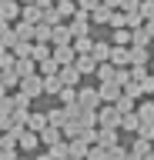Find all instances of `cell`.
I'll return each mask as SVG.
<instances>
[{
    "label": "cell",
    "instance_id": "6da1fadb",
    "mask_svg": "<svg viewBox=\"0 0 154 160\" xmlns=\"http://www.w3.org/2000/svg\"><path fill=\"white\" fill-rule=\"evenodd\" d=\"M20 13H24V3H20V0H3V3H0V20H7V23L17 20Z\"/></svg>",
    "mask_w": 154,
    "mask_h": 160
},
{
    "label": "cell",
    "instance_id": "7a4b0ae2",
    "mask_svg": "<svg viewBox=\"0 0 154 160\" xmlns=\"http://www.w3.org/2000/svg\"><path fill=\"white\" fill-rule=\"evenodd\" d=\"M40 90H44V77H37V73L20 80V93H24V97H37Z\"/></svg>",
    "mask_w": 154,
    "mask_h": 160
},
{
    "label": "cell",
    "instance_id": "3957f363",
    "mask_svg": "<svg viewBox=\"0 0 154 160\" xmlns=\"http://www.w3.org/2000/svg\"><path fill=\"white\" fill-rule=\"evenodd\" d=\"M87 23H91V17H87V10H81V7H77V13H74V23H71L74 37H87Z\"/></svg>",
    "mask_w": 154,
    "mask_h": 160
},
{
    "label": "cell",
    "instance_id": "277c9868",
    "mask_svg": "<svg viewBox=\"0 0 154 160\" xmlns=\"http://www.w3.org/2000/svg\"><path fill=\"white\" fill-rule=\"evenodd\" d=\"M97 100H101V90H91V87H87V90H81V93H77V103H81V107H87V110L97 107Z\"/></svg>",
    "mask_w": 154,
    "mask_h": 160
},
{
    "label": "cell",
    "instance_id": "5b68a950",
    "mask_svg": "<svg viewBox=\"0 0 154 160\" xmlns=\"http://www.w3.org/2000/svg\"><path fill=\"white\" fill-rule=\"evenodd\" d=\"M20 20H27V23H40V20H44V10L37 7V3H24Z\"/></svg>",
    "mask_w": 154,
    "mask_h": 160
},
{
    "label": "cell",
    "instance_id": "8992f818",
    "mask_svg": "<svg viewBox=\"0 0 154 160\" xmlns=\"http://www.w3.org/2000/svg\"><path fill=\"white\" fill-rule=\"evenodd\" d=\"M74 53H77V50H74L71 43H64V47H57V50H54V60H57V63H64V67H71Z\"/></svg>",
    "mask_w": 154,
    "mask_h": 160
},
{
    "label": "cell",
    "instance_id": "52a82bcc",
    "mask_svg": "<svg viewBox=\"0 0 154 160\" xmlns=\"http://www.w3.org/2000/svg\"><path fill=\"white\" fill-rule=\"evenodd\" d=\"M101 97H104V100H121V87H117V80L101 83Z\"/></svg>",
    "mask_w": 154,
    "mask_h": 160
},
{
    "label": "cell",
    "instance_id": "ba28073f",
    "mask_svg": "<svg viewBox=\"0 0 154 160\" xmlns=\"http://www.w3.org/2000/svg\"><path fill=\"white\" fill-rule=\"evenodd\" d=\"M71 37H74V30H71V27H61V23L54 27V43H57V47L71 43Z\"/></svg>",
    "mask_w": 154,
    "mask_h": 160
},
{
    "label": "cell",
    "instance_id": "9c48e42d",
    "mask_svg": "<svg viewBox=\"0 0 154 160\" xmlns=\"http://www.w3.org/2000/svg\"><path fill=\"white\" fill-rule=\"evenodd\" d=\"M13 30H17V37H20V40H30L34 33H37V23H27V20H17V27H13Z\"/></svg>",
    "mask_w": 154,
    "mask_h": 160
},
{
    "label": "cell",
    "instance_id": "30bf717a",
    "mask_svg": "<svg viewBox=\"0 0 154 160\" xmlns=\"http://www.w3.org/2000/svg\"><path fill=\"white\" fill-rule=\"evenodd\" d=\"M13 70L20 73V80H24V77H34V57H20Z\"/></svg>",
    "mask_w": 154,
    "mask_h": 160
},
{
    "label": "cell",
    "instance_id": "8fae6325",
    "mask_svg": "<svg viewBox=\"0 0 154 160\" xmlns=\"http://www.w3.org/2000/svg\"><path fill=\"white\" fill-rule=\"evenodd\" d=\"M34 40H37V43H47V40H54V27H50V23H37V33H34Z\"/></svg>",
    "mask_w": 154,
    "mask_h": 160
},
{
    "label": "cell",
    "instance_id": "7c38bea8",
    "mask_svg": "<svg viewBox=\"0 0 154 160\" xmlns=\"http://www.w3.org/2000/svg\"><path fill=\"white\" fill-rule=\"evenodd\" d=\"M111 60L117 63V67H124V63L131 60V50H127V47H111Z\"/></svg>",
    "mask_w": 154,
    "mask_h": 160
},
{
    "label": "cell",
    "instance_id": "4fadbf2b",
    "mask_svg": "<svg viewBox=\"0 0 154 160\" xmlns=\"http://www.w3.org/2000/svg\"><path fill=\"white\" fill-rule=\"evenodd\" d=\"M94 63H97V60H94V53H81V57H77V70H81V73H91Z\"/></svg>",
    "mask_w": 154,
    "mask_h": 160
},
{
    "label": "cell",
    "instance_id": "5bb4252c",
    "mask_svg": "<svg viewBox=\"0 0 154 160\" xmlns=\"http://www.w3.org/2000/svg\"><path fill=\"white\" fill-rule=\"evenodd\" d=\"M17 143H20L24 150H34V147H37V133H30V130H24L20 137H17Z\"/></svg>",
    "mask_w": 154,
    "mask_h": 160
},
{
    "label": "cell",
    "instance_id": "9a60e30c",
    "mask_svg": "<svg viewBox=\"0 0 154 160\" xmlns=\"http://www.w3.org/2000/svg\"><path fill=\"white\" fill-rule=\"evenodd\" d=\"M91 17L97 20V23H111V17H114V10H111V7H104V3H101V7H97V10H94V13H91Z\"/></svg>",
    "mask_w": 154,
    "mask_h": 160
},
{
    "label": "cell",
    "instance_id": "2e32d148",
    "mask_svg": "<svg viewBox=\"0 0 154 160\" xmlns=\"http://www.w3.org/2000/svg\"><path fill=\"white\" fill-rule=\"evenodd\" d=\"M57 13H61V17H74V13H77V3H74V0H61V3H57Z\"/></svg>",
    "mask_w": 154,
    "mask_h": 160
},
{
    "label": "cell",
    "instance_id": "e0dca14e",
    "mask_svg": "<svg viewBox=\"0 0 154 160\" xmlns=\"http://www.w3.org/2000/svg\"><path fill=\"white\" fill-rule=\"evenodd\" d=\"M77 77H81V70H77V67H64V70H61V80L67 83V87H71V83H77Z\"/></svg>",
    "mask_w": 154,
    "mask_h": 160
},
{
    "label": "cell",
    "instance_id": "ac0fdd59",
    "mask_svg": "<svg viewBox=\"0 0 154 160\" xmlns=\"http://www.w3.org/2000/svg\"><path fill=\"white\" fill-rule=\"evenodd\" d=\"M131 63H134V67H144V63H147V50H144V47H134L131 50Z\"/></svg>",
    "mask_w": 154,
    "mask_h": 160
},
{
    "label": "cell",
    "instance_id": "d6986e66",
    "mask_svg": "<svg viewBox=\"0 0 154 160\" xmlns=\"http://www.w3.org/2000/svg\"><path fill=\"white\" fill-rule=\"evenodd\" d=\"M61 83H64V80L57 77V73H54V77H44V90H47V93H57V90H61Z\"/></svg>",
    "mask_w": 154,
    "mask_h": 160
},
{
    "label": "cell",
    "instance_id": "ffe728a7",
    "mask_svg": "<svg viewBox=\"0 0 154 160\" xmlns=\"http://www.w3.org/2000/svg\"><path fill=\"white\" fill-rule=\"evenodd\" d=\"M131 40H134V43H137V47H144V43L151 40V33H147V27H137V30H134V33H131Z\"/></svg>",
    "mask_w": 154,
    "mask_h": 160
},
{
    "label": "cell",
    "instance_id": "44dd1931",
    "mask_svg": "<svg viewBox=\"0 0 154 160\" xmlns=\"http://www.w3.org/2000/svg\"><path fill=\"white\" fill-rule=\"evenodd\" d=\"M3 87H17V83H20V73H17V70H3Z\"/></svg>",
    "mask_w": 154,
    "mask_h": 160
},
{
    "label": "cell",
    "instance_id": "7402d4cb",
    "mask_svg": "<svg viewBox=\"0 0 154 160\" xmlns=\"http://www.w3.org/2000/svg\"><path fill=\"white\" fill-rule=\"evenodd\" d=\"M127 40H131V30H127V27H117V30H114V43H117V47H124Z\"/></svg>",
    "mask_w": 154,
    "mask_h": 160
},
{
    "label": "cell",
    "instance_id": "603a6c76",
    "mask_svg": "<svg viewBox=\"0 0 154 160\" xmlns=\"http://www.w3.org/2000/svg\"><path fill=\"white\" fill-rule=\"evenodd\" d=\"M57 137H61V130H57V127L40 130V140H44V143H57Z\"/></svg>",
    "mask_w": 154,
    "mask_h": 160
},
{
    "label": "cell",
    "instance_id": "cb8c5ba5",
    "mask_svg": "<svg viewBox=\"0 0 154 160\" xmlns=\"http://www.w3.org/2000/svg\"><path fill=\"white\" fill-rule=\"evenodd\" d=\"M34 60H50V47H47V43H37V47H34Z\"/></svg>",
    "mask_w": 154,
    "mask_h": 160
},
{
    "label": "cell",
    "instance_id": "d4e9b609",
    "mask_svg": "<svg viewBox=\"0 0 154 160\" xmlns=\"http://www.w3.org/2000/svg\"><path fill=\"white\" fill-rule=\"evenodd\" d=\"M74 50H77V53H91V50H94V40H87V37H77V47H74Z\"/></svg>",
    "mask_w": 154,
    "mask_h": 160
},
{
    "label": "cell",
    "instance_id": "484cf974",
    "mask_svg": "<svg viewBox=\"0 0 154 160\" xmlns=\"http://www.w3.org/2000/svg\"><path fill=\"white\" fill-rule=\"evenodd\" d=\"M97 77L107 83V80H117V73H114V67H107V63H104V67H97Z\"/></svg>",
    "mask_w": 154,
    "mask_h": 160
},
{
    "label": "cell",
    "instance_id": "4316f807",
    "mask_svg": "<svg viewBox=\"0 0 154 160\" xmlns=\"http://www.w3.org/2000/svg\"><path fill=\"white\" fill-rule=\"evenodd\" d=\"M141 17L144 20H154V0H141Z\"/></svg>",
    "mask_w": 154,
    "mask_h": 160
},
{
    "label": "cell",
    "instance_id": "83f0119b",
    "mask_svg": "<svg viewBox=\"0 0 154 160\" xmlns=\"http://www.w3.org/2000/svg\"><path fill=\"white\" fill-rule=\"evenodd\" d=\"M30 130H47V117H44V113H34L30 117Z\"/></svg>",
    "mask_w": 154,
    "mask_h": 160
},
{
    "label": "cell",
    "instance_id": "f1b7e54d",
    "mask_svg": "<svg viewBox=\"0 0 154 160\" xmlns=\"http://www.w3.org/2000/svg\"><path fill=\"white\" fill-rule=\"evenodd\" d=\"M104 57H111V47L107 43H94V60H104Z\"/></svg>",
    "mask_w": 154,
    "mask_h": 160
},
{
    "label": "cell",
    "instance_id": "f546056e",
    "mask_svg": "<svg viewBox=\"0 0 154 160\" xmlns=\"http://www.w3.org/2000/svg\"><path fill=\"white\" fill-rule=\"evenodd\" d=\"M101 3H104V0H77V7H81V10H91V13L101 7Z\"/></svg>",
    "mask_w": 154,
    "mask_h": 160
},
{
    "label": "cell",
    "instance_id": "4dcf8cb0",
    "mask_svg": "<svg viewBox=\"0 0 154 160\" xmlns=\"http://www.w3.org/2000/svg\"><path fill=\"white\" fill-rule=\"evenodd\" d=\"M40 70H44V77H54V70H57V60H44V63H40Z\"/></svg>",
    "mask_w": 154,
    "mask_h": 160
},
{
    "label": "cell",
    "instance_id": "1f68e13d",
    "mask_svg": "<svg viewBox=\"0 0 154 160\" xmlns=\"http://www.w3.org/2000/svg\"><path fill=\"white\" fill-rule=\"evenodd\" d=\"M141 120H144V123L154 120V103H144V107H141Z\"/></svg>",
    "mask_w": 154,
    "mask_h": 160
},
{
    "label": "cell",
    "instance_id": "d6a6232c",
    "mask_svg": "<svg viewBox=\"0 0 154 160\" xmlns=\"http://www.w3.org/2000/svg\"><path fill=\"white\" fill-rule=\"evenodd\" d=\"M117 120V110H101V123H114Z\"/></svg>",
    "mask_w": 154,
    "mask_h": 160
},
{
    "label": "cell",
    "instance_id": "836d02e7",
    "mask_svg": "<svg viewBox=\"0 0 154 160\" xmlns=\"http://www.w3.org/2000/svg\"><path fill=\"white\" fill-rule=\"evenodd\" d=\"M117 110H121V113H127V110H131V97H121V100H117Z\"/></svg>",
    "mask_w": 154,
    "mask_h": 160
},
{
    "label": "cell",
    "instance_id": "e575fe53",
    "mask_svg": "<svg viewBox=\"0 0 154 160\" xmlns=\"http://www.w3.org/2000/svg\"><path fill=\"white\" fill-rule=\"evenodd\" d=\"M141 90H147V93H151V90H154V77H144V80H141Z\"/></svg>",
    "mask_w": 154,
    "mask_h": 160
},
{
    "label": "cell",
    "instance_id": "d590c367",
    "mask_svg": "<svg viewBox=\"0 0 154 160\" xmlns=\"http://www.w3.org/2000/svg\"><path fill=\"white\" fill-rule=\"evenodd\" d=\"M64 120V110H50V123H61Z\"/></svg>",
    "mask_w": 154,
    "mask_h": 160
},
{
    "label": "cell",
    "instance_id": "8d00e7d4",
    "mask_svg": "<svg viewBox=\"0 0 154 160\" xmlns=\"http://www.w3.org/2000/svg\"><path fill=\"white\" fill-rule=\"evenodd\" d=\"M101 140L104 143H114V130H101Z\"/></svg>",
    "mask_w": 154,
    "mask_h": 160
},
{
    "label": "cell",
    "instance_id": "74e56055",
    "mask_svg": "<svg viewBox=\"0 0 154 160\" xmlns=\"http://www.w3.org/2000/svg\"><path fill=\"white\" fill-rule=\"evenodd\" d=\"M144 137H154V123H144V130H141Z\"/></svg>",
    "mask_w": 154,
    "mask_h": 160
},
{
    "label": "cell",
    "instance_id": "f35d334b",
    "mask_svg": "<svg viewBox=\"0 0 154 160\" xmlns=\"http://www.w3.org/2000/svg\"><path fill=\"white\" fill-rule=\"evenodd\" d=\"M121 3H124V0H104V7H111V10H114V7H121Z\"/></svg>",
    "mask_w": 154,
    "mask_h": 160
},
{
    "label": "cell",
    "instance_id": "ab89813d",
    "mask_svg": "<svg viewBox=\"0 0 154 160\" xmlns=\"http://www.w3.org/2000/svg\"><path fill=\"white\" fill-rule=\"evenodd\" d=\"M7 30H10V23H7V20H0V37H3Z\"/></svg>",
    "mask_w": 154,
    "mask_h": 160
},
{
    "label": "cell",
    "instance_id": "60d3db41",
    "mask_svg": "<svg viewBox=\"0 0 154 160\" xmlns=\"http://www.w3.org/2000/svg\"><path fill=\"white\" fill-rule=\"evenodd\" d=\"M3 53H10V47H7L3 40H0V57H3Z\"/></svg>",
    "mask_w": 154,
    "mask_h": 160
},
{
    "label": "cell",
    "instance_id": "b9f144b4",
    "mask_svg": "<svg viewBox=\"0 0 154 160\" xmlns=\"http://www.w3.org/2000/svg\"><path fill=\"white\" fill-rule=\"evenodd\" d=\"M3 90H7V87H3V80H0V100H3V97H7V93H3Z\"/></svg>",
    "mask_w": 154,
    "mask_h": 160
},
{
    "label": "cell",
    "instance_id": "7bdbcfd3",
    "mask_svg": "<svg viewBox=\"0 0 154 160\" xmlns=\"http://www.w3.org/2000/svg\"><path fill=\"white\" fill-rule=\"evenodd\" d=\"M20 3H37V0H20Z\"/></svg>",
    "mask_w": 154,
    "mask_h": 160
},
{
    "label": "cell",
    "instance_id": "ee69618b",
    "mask_svg": "<svg viewBox=\"0 0 154 160\" xmlns=\"http://www.w3.org/2000/svg\"><path fill=\"white\" fill-rule=\"evenodd\" d=\"M0 147H3V137H0Z\"/></svg>",
    "mask_w": 154,
    "mask_h": 160
},
{
    "label": "cell",
    "instance_id": "f6af8a7d",
    "mask_svg": "<svg viewBox=\"0 0 154 160\" xmlns=\"http://www.w3.org/2000/svg\"><path fill=\"white\" fill-rule=\"evenodd\" d=\"M0 77H3V67H0Z\"/></svg>",
    "mask_w": 154,
    "mask_h": 160
},
{
    "label": "cell",
    "instance_id": "bcb514c9",
    "mask_svg": "<svg viewBox=\"0 0 154 160\" xmlns=\"http://www.w3.org/2000/svg\"><path fill=\"white\" fill-rule=\"evenodd\" d=\"M40 160H50V157H40Z\"/></svg>",
    "mask_w": 154,
    "mask_h": 160
},
{
    "label": "cell",
    "instance_id": "7dc6e473",
    "mask_svg": "<svg viewBox=\"0 0 154 160\" xmlns=\"http://www.w3.org/2000/svg\"><path fill=\"white\" fill-rule=\"evenodd\" d=\"M17 160H24V157H17Z\"/></svg>",
    "mask_w": 154,
    "mask_h": 160
},
{
    "label": "cell",
    "instance_id": "c3c4849f",
    "mask_svg": "<svg viewBox=\"0 0 154 160\" xmlns=\"http://www.w3.org/2000/svg\"><path fill=\"white\" fill-rule=\"evenodd\" d=\"M57 3H61V0H57Z\"/></svg>",
    "mask_w": 154,
    "mask_h": 160
},
{
    "label": "cell",
    "instance_id": "681fc988",
    "mask_svg": "<svg viewBox=\"0 0 154 160\" xmlns=\"http://www.w3.org/2000/svg\"><path fill=\"white\" fill-rule=\"evenodd\" d=\"M0 3H3V0H0Z\"/></svg>",
    "mask_w": 154,
    "mask_h": 160
}]
</instances>
